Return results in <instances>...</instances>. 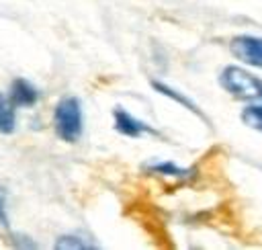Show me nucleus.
Returning <instances> with one entry per match:
<instances>
[{
	"mask_svg": "<svg viewBox=\"0 0 262 250\" xmlns=\"http://www.w3.org/2000/svg\"><path fill=\"white\" fill-rule=\"evenodd\" d=\"M242 121L248 127H254L258 131H262V105H250L244 109L242 113Z\"/></svg>",
	"mask_w": 262,
	"mask_h": 250,
	"instance_id": "9d476101",
	"label": "nucleus"
},
{
	"mask_svg": "<svg viewBox=\"0 0 262 250\" xmlns=\"http://www.w3.org/2000/svg\"><path fill=\"white\" fill-rule=\"evenodd\" d=\"M10 100L14 102V107H33L39 100V90L25 78H16L10 84V92H8Z\"/></svg>",
	"mask_w": 262,
	"mask_h": 250,
	"instance_id": "39448f33",
	"label": "nucleus"
},
{
	"mask_svg": "<svg viewBox=\"0 0 262 250\" xmlns=\"http://www.w3.org/2000/svg\"><path fill=\"white\" fill-rule=\"evenodd\" d=\"M16 125V113H14V102L10 96L0 94V133H12Z\"/></svg>",
	"mask_w": 262,
	"mask_h": 250,
	"instance_id": "0eeeda50",
	"label": "nucleus"
},
{
	"mask_svg": "<svg viewBox=\"0 0 262 250\" xmlns=\"http://www.w3.org/2000/svg\"><path fill=\"white\" fill-rule=\"evenodd\" d=\"M231 51L237 59L262 68V37L254 35H237L231 39Z\"/></svg>",
	"mask_w": 262,
	"mask_h": 250,
	"instance_id": "7ed1b4c3",
	"label": "nucleus"
},
{
	"mask_svg": "<svg viewBox=\"0 0 262 250\" xmlns=\"http://www.w3.org/2000/svg\"><path fill=\"white\" fill-rule=\"evenodd\" d=\"M113 117H115V129L119 131V133H123V135H127V137H139V135H143V133H149V131H154L149 125H145L143 121H139V119H135L131 113H127L125 109H115V113H113Z\"/></svg>",
	"mask_w": 262,
	"mask_h": 250,
	"instance_id": "20e7f679",
	"label": "nucleus"
},
{
	"mask_svg": "<svg viewBox=\"0 0 262 250\" xmlns=\"http://www.w3.org/2000/svg\"><path fill=\"white\" fill-rule=\"evenodd\" d=\"M0 225L8 227V215H6V191L0 186Z\"/></svg>",
	"mask_w": 262,
	"mask_h": 250,
	"instance_id": "9b49d317",
	"label": "nucleus"
},
{
	"mask_svg": "<svg viewBox=\"0 0 262 250\" xmlns=\"http://www.w3.org/2000/svg\"><path fill=\"white\" fill-rule=\"evenodd\" d=\"M53 125L57 137L68 143H74L82 135L84 119H82V105L76 96H63L53 111Z\"/></svg>",
	"mask_w": 262,
	"mask_h": 250,
	"instance_id": "f257e3e1",
	"label": "nucleus"
},
{
	"mask_svg": "<svg viewBox=\"0 0 262 250\" xmlns=\"http://www.w3.org/2000/svg\"><path fill=\"white\" fill-rule=\"evenodd\" d=\"M221 86L239 100H256L262 98V80L250 74L248 70L239 66H227L223 68L219 76Z\"/></svg>",
	"mask_w": 262,
	"mask_h": 250,
	"instance_id": "f03ea898",
	"label": "nucleus"
},
{
	"mask_svg": "<svg viewBox=\"0 0 262 250\" xmlns=\"http://www.w3.org/2000/svg\"><path fill=\"white\" fill-rule=\"evenodd\" d=\"M147 168L151 172H158V174L170 176V178H186L190 174L186 168H180L174 162H151V164H147Z\"/></svg>",
	"mask_w": 262,
	"mask_h": 250,
	"instance_id": "6e6552de",
	"label": "nucleus"
},
{
	"mask_svg": "<svg viewBox=\"0 0 262 250\" xmlns=\"http://www.w3.org/2000/svg\"><path fill=\"white\" fill-rule=\"evenodd\" d=\"M151 88H154V90H158L160 94H164V96H168V98H174V100H176L178 105H182V107H186V109H188L190 113H194L196 117H201V119H205V115L201 113V109H199V107H196V105H194V102H192V100H190L188 96H184L182 92H178L176 88H172V86H168V84H164V82H156V80L151 82Z\"/></svg>",
	"mask_w": 262,
	"mask_h": 250,
	"instance_id": "423d86ee",
	"label": "nucleus"
},
{
	"mask_svg": "<svg viewBox=\"0 0 262 250\" xmlns=\"http://www.w3.org/2000/svg\"><path fill=\"white\" fill-rule=\"evenodd\" d=\"M53 246L59 248V250H88V248H96L92 242H88V240H84L80 236H74V234L57 238Z\"/></svg>",
	"mask_w": 262,
	"mask_h": 250,
	"instance_id": "1a4fd4ad",
	"label": "nucleus"
}]
</instances>
